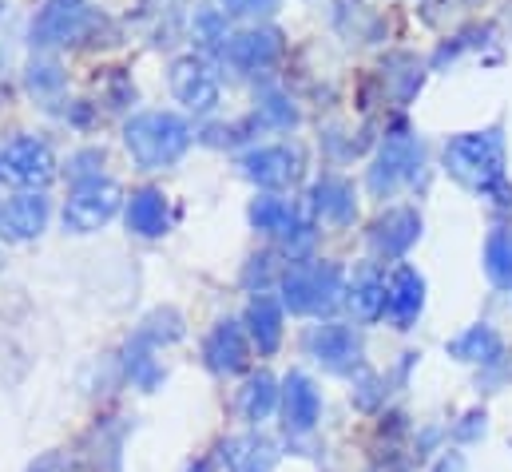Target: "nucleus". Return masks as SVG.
Here are the masks:
<instances>
[{
	"instance_id": "f257e3e1",
	"label": "nucleus",
	"mask_w": 512,
	"mask_h": 472,
	"mask_svg": "<svg viewBox=\"0 0 512 472\" xmlns=\"http://www.w3.org/2000/svg\"><path fill=\"white\" fill-rule=\"evenodd\" d=\"M445 171L461 187H469L485 199H497V203L512 199L509 183H505V139L497 127L465 131V135L449 139L445 143Z\"/></svg>"
},
{
	"instance_id": "f03ea898",
	"label": "nucleus",
	"mask_w": 512,
	"mask_h": 472,
	"mask_svg": "<svg viewBox=\"0 0 512 472\" xmlns=\"http://www.w3.org/2000/svg\"><path fill=\"white\" fill-rule=\"evenodd\" d=\"M124 147L143 171H163L187 155L191 123L175 112H139L124 123Z\"/></svg>"
},
{
	"instance_id": "7ed1b4c3",
	"label": "nucleus",
	"mask_w": 512,
	"mask_h": 472,
	"mask_svg": "<svg viewBox=\"0 0 512 472\" xmlns=\"http://www.w3.org/2000/svg\"><path fill=\"white\" fill-rule=\"evenodd\" d=\"M282 310L290 314H326L342 302V270L334 262H298L282 274Z\"/></svg>"
},
{
	"instance_id": "20e7f679",
	"label": "nucleus",
	"mask_w": 512,
	"mask_h": 472,
	"mask_svg": "<svg viewBox=\"0 0 512 472\" xmlns=\"http://www.w3.org/2000/svg\"><path fill=\"white\" fill-rule=\"evenodd\" d=\"M56 175V155L36 135H16L0 143V183L20 191H40Z\"/></svg>"
},
{
	"instance_id": "39448f33",
	"label": "nucleus",
	"mask_w": 512,
	"mask_h": 472,
	"mask_svg": "<svg viewBox=\"0 0 512 472\" xmlns=\"http://www.w3.org/2000/svg\"><path fill=\"white\" fill-rule=\"evenodd\" d=\"M96 28V8L88 0H48L32 20L36 48H68L80 44Z\"/></svg>"
},
{
	"instance_id": "423d86ee",
	"label": "nucleus",
	"mask_w": 512,
	"mask_h": 472,
	"mask_svg": "<svg viewBox=\"0 0 512 472\" xmlns=\"http://www.w3.org/2000/svg\"><path fill=\"white\" fill-rule=\"evenodd\" d=\"M120 199L124 191L112 183V179H88V183H76V191L68 195L64 203V227L72 235H92L100 227H108L120 211Z\"/></svg>"
},
{
	"instance_id": "0eeeda50",
	"label": "nucleus",
	"mask_w": 512,
	"mask_h": 472,
	"mask_svg": "<svg viewBox=\"0 0 512 472\" xmlns=\"http://www.w3.org/2000/svg\"><path fill=\"white\" fill-rule=\"evenodd\" d=\"M417 171H421V143L409 131H393V135H385L382 151L370 167V191L393 195L401 183L417 179Z\"/></svg>"
},
{
	"instance_id": "6e6552de",
	"label": "nucleus",
	"mask_w": 512,
	"mask_h": 472,
	"mask_svg": "<svg viewBox=\"0 0 512 472\" xmlns=\"http://www.w3.org/2000/svg\"><path fill=\"white\" fill-rule=\"evenodd\" d=\"M251 227L262 231V235L278 238L290 254H298V250H306L314 242V227L278 195H258L251 203Z\"/></svg>"
},
{
	"instance_id": "1a4fd4ad",
	"label": "nucleus",
	"mask_w": 512,
	"mask_h": 472,
	"mask_svg": "<svg viewBox=\"0 0 512 472\" xmlns=\"http://www.w3.org/2000/svg\"><path fill=\"white\" fill-rule=\"evenodd\" d=\"M171 92L183 108H191L195 116H207L219 104V76L207 60L183 56V60L171 64Z\"/></svg>"
},
{
	"instance_id": "9d476101",
	"label": "nucleus",
	"mask_w": 512,
	"mask_h": 472,
	"mask_svg": "<svg viewBox=\"0 0 512 472\" xmlns=\"http://www.w3.org/2000/svg\"><path fill=\"white\" fill-rule=\"evenodd\" d=\"M243 175L255 183V187H266V191H282L290 187L298 175H302V151L298 147H286V143H274V147H255L239 159Z\"/></svg>"
},
{
	"instance_id": "9b49d317",
	"label": "nucleus",
	"mask_w": 512,
	"mask_h": 472,
	"mask_svg": "<svg viewBox=\"0 0 512 472\" xmlns=\"http://www.w3.org/2000/svg\"><path fill=\"white\" fill-rule=\"evenodd\" d=\"M223 56L239 72H262L282 56V32L278 28H243L235 36H227Z\"/></svg>"
},
{
	"instance_id": "f8f14e48",
	"label": "nucleus",
	"mask_w": 512,
	"mask_h": 472,
	"mask_svg": "<svg viewBox=\"0 0 512 472\" xmlns=\"http://www.w3.org/2000/svg\"><path fill=\"white\" fill-rule=\"evenodd\" d=\"M203 357H207V369L211 373H243L247 369V361H251V338H247V330H243V322H219L211 334H207V342H203Z\"/></svg>"
},
{
	"instance_id": "ddd939ff",
	"label": "nucleus",
	"mask_w": 512,
	"mask_h": 472,
	"mask_svg": "<svg viewBox=\"0 0 512 472\" xmlns=\"http://www.w3.org/2000/svg\"><path fill=\"white\" fill-rule=\"evenodd\" d=\"M48 215H52L48 199L40 191H24L0 207V238L4 242H32L48 227Z\"/></svg>"
},
{
	"instance_id": "4468645a",
	"label": "nucleus",
	"mask_w": 512,
	"mask_h": 472,
	"mask_svg": "<svg viewBox=\"0 0 512 472\" xmlns=\"http://www.w3.org/2000/svg\"><path fill=\"white\" fill-rule=\"evenodd\" d=\"M310 354L318 357L330 373H354L362 365V338L350 330V326H318L310 334Z\"/></svg>"
},
{
	"instance_id": "2eb2a0df",
	"label": "nucleus",
	"mask_w": 512,
	"mask_h": 472,
	"mask_svg": "<svg viewBox=\"0 0 512 472\" xmlns=\"http://www.w3.org/2000/svg\"><path fill=\"white\" fill-rule=\"evenodd\" d=\"M421 306H425V278L413 266H397L389 274V282H385V314H389V322L405 330L409 322H417Z\"/></svg>"
},
{
	"instance_id": "dca6fc26",
	"label": "nucleus",
	"mask_w": 512,
	"mask_h": 472,
	"mask_svg": "<svg viewBox=\"0 0 512 472\" xmlns=\"http://www.w3.org/2000/svg\"><path fill=\"white\" fill-rule=\"evenodd\" d=\"M417 235H421V215L413 207H393L370 227V246L382 258H401L417 242Z\"/></svg>"
},
{
	"instance_id": "f3484780",
	"label": "nucleus",
	"mask_w": 512,
	"mask_h": 472,
	"mask_svg": "<svg viewBox=\"0 0 512 472\" xmlns=\"http://www.w3.org/2000/svg\"><path fill=\"white\" fill-rule=\"evenodd\" d=\"M318 413H322V397H318L314 381L306 373H290L282 381V417H286V429L290 433H310L318 425Z\"/></svg>"
},
{
	"instance_id": "a211bd4d",
	"label": "nucleus",
	"mask_w": 512,
	"mask_h": 472,
	"mask_svg": "<svg viewBox=\"0 0 512 472\" xmlns=\"http://www.w3.org/2000/svg\"><path fill=\"white\" fill-rule=\"evenodd\" d=\"M128 231L139 238H159L171 231V203L155 187H139L128 199Z\"/></svg>"
},
{
	"instance_id": "6ab92c4d",
	"label": "nucleus",
	"mask_w": 512,
	"mask_h": 472,
	"mask_svg": "<svg viewBox=\"0 0 512 472\" xmlns=\"http://www.w3.org/2000/svg\"><path fill=\"white\" fill-rule=\"evenodd\" d=\"M310 207L314 215H322L326 223H350L358 203H354V187L342 179V175H322L314 187H310Z\"/></svg>"
},
{
	"instance_id": "aec40b11",
	"label": "nucleus",
	"mask_w": 512,
	"mask_h": 472,
	"mask_svg": "<svg viewBox=\"0 0 512 472\" xmlns=\"http://www.w3.org/2000/svg\"><path fill=\"white\" fill-rule=\"evenodd\" d=\"M278 461V449L274 441L247 433V437H231L223 445V469L227 472H270Z\"/></svg>"
},
{
	"instance_id": "412c9836",
	"label": "nucleus",
	"mask_w": 512,
	"mask_h": 472,
	"mask_svg": "<svg viewBox=\"0 0 512 472\" xmlns=\"http://www.w3.org/2000/svg\"><path fill=\"white\" fill-rule=\"evenodd\" d=\"M247 338L258 346V354H274L282 342V302L270 294H255L247 306Z\"/></svg>"
},
{
	"instance_id": "4be33fe9",
	"label": "nucleus",
	"mask_w": 512,
	"mask_h": 472,
	"mask_svg": "<svg viewBox=\"0 0 512 472\" xmlns=\"http://www.w3.org/2000/svg\"><path fill=\"white\" fill-rule=\"evenodd\" d=\"M449 354L457 357V361L493 365V361H501V354H505V342H501V334L493 326H469L461 338L449 342Z\"/></svg>"
},
{
	"instance_id": "5701e85b",
	"label": "nucleus",
	"mask_w": 512,
	"mask_h": 472,
	"mask_svg": "<svg viewBox=\"0 0 512 472\" xmlns=\"http://www.w3.org/2000/svg\"><path fill=\"white\" fill-rule=\"evenodd\" d=\"M274 401H278V385H274V377L270 373H255L247 385H243V397H239V409H243V417L247 421H266L270 417V409H274Z\"/></svg>"
},
{
	"instance_id": "b1692460",
	"label": "nucleus",
	"mask_w": 512,
	"mask_h": 472,
	"mask_svg": "<svg viewBox=\"0 0 512 472\" xmlns=\"http://www.w3.org/2000/svg\"><path fill=\"white\" fill-rule=\"evenodd\" d=\"M350 306L358 318H382L385 314V278H378L374 270H366L362 278H354L350 286Z\"/></svg>"
},
{
	"instance_id": "393cba45",
	"label": "nucleus",
	"mask_w": 512,
	"mask_h": 472,
	"mask_svg": "<svg viewBox=\"0 0 512 472\" xmlns=\"http://www.w3.org/2000/svg\"><path fill=\"white\" fill-rule=\"evenodd\" d=\"M485 270L497 286H512V231H493L485 242Z\"/></svg>"
},
{
	"instance_id": "a878e982",
	"label": "nucleus",
	"mask_w": 512,
	"mask_h": 472,
	"mask_svg": "<svg viewBox=\"0 0 512 472\" xmlns=\"http://www.w3.org/2000/svg\"><path fill=\"white\" fill-rule=\"evenodd\" d=\"M258 119L266 127H294L298 123V108L282 92H266V96H258Z\"/></svg>"
},
{
	"instance_id": "bb28decb",
	"label": "nucleus",
	"mask_w": 512,
	"mask_h": 472,
	"mask_svg": "<svg viewBox=\"0 0 512 472\" xmlns=\"http://www.w3.org/2000/svg\"><path fill=\"white\" fill-rule=\"evenodd\" d=\"M100 167H104V151H80V155H72V159H68V175H72L76 183L104 179V175H100Z\"/></svg>"
},
{
	"instance_id": "cd10ccee",
	"label": "nucleus",
	"mask_w": 512,
	"mask_h": 472,
	"mask_svg": "<svg viewBox=\"0 0 512 472\" xmlns=\"http://www.w3.org/2000/svg\"><path fill=\"white\" fill-rule=\"evenodd\" d=\"M60 68L56 64H32L28 68V88L32 92H52V88H60Z\"/></svg>"
},
{
	"instance_id": "c85d7f7f",
	"label": "nucleus",
	"mask_w": 512,
	"mask_h": 472,
	"mask_svg": "<svg viewBox=\"0 0 512 472\" xmlns=\"http://www.w3.org/2000/svg\"><path fill=\"white\" fill-rule=\"evenodd\" d=\"M274 8L278 0H223V16H266Z\"/></svg>"
},
{
	"instance_id": "c756f323",
	"label": "nucleus",
	"mask_w": 512,
	"mask_h": 472,
	"mask_svg": "<svg viewBox=\"0 0 512 472\" xmlns=\"http://www.w3.org/2000/svg\"><path fill=\"white\" fill-rule=\"evenodd\" d=\"M0 8H4V0H0Z\"/></svg>"
}]
</instances>
